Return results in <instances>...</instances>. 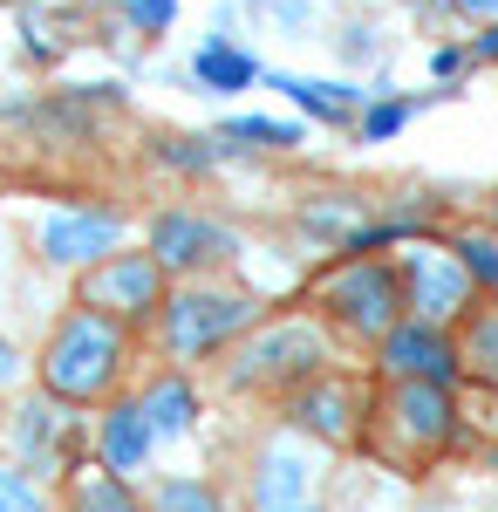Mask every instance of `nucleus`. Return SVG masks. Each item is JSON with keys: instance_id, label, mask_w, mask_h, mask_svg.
Instances as JSON below:
<instances>
[{"instance_id": "nucleus-1", "label": "nucleus", "mask_w": 498, "mask_h": 512, "mask_svg": "<svg viewBox=\"0 0 498 512\" xmlns=\"http://www.w3.org/2000/svg\"><path fill=\"white\" fill-rule=\"evenodd\" d=\"M464 444V417H458V390L444 383H383L376 376V403H369V437L362 451L383 472L417 478L437 458H451Z\"/></svg>"}, {"instance_id": "nucleus-2", "label": "nucleus", "mask_w": 498, "mask_h": 512, "mask_svg": "<svg viewBox=\"0 0 498 512\" xmlns=\"http://www.w3.org/2000/svg\"><path fill=\"white\" fill-rule=\"evenodd\" d=\"M130 335L137 328H123L116 315L89 308V301H69L55 315V328H48V342H41L35 383L69 396V403H82V410L110 403L123 390V369H130Z\"/></svg>"}, {"instance_id": "nucleus-3", "label": "nucleus", "mask_w": 498, "mask_h": 512, "mask_svg": "<svg viewBox=\"0 0 498 512\" xmlns=\"http://www.w3.org/2000/svg\"><path fill=\"white\" fill-rule=\"evenodd\" d=\"M267 321V301H260V287H239V280H171V294H164V308H157V349L171 355V362H219V355L239 342V335H253Z\"/></svg>"}, {"instance_id": "nucleus-4", "label": "nucleus", "mask_w": 498, "mask_h": 512, "mask_svg": "<svg viewBox=\"0 0 498 512\" xmlns=\"http://www.w3.org/2000/svg\"><path fill=\"white\" fill-rule=\"evenodd\" d=\"M335 328L321 315H280V321H260L253 335H239L226 355H219V383L232 396H280L301 390L307 376L335 369Z\"/></svg>"}, {"instance_id": "nucleus-5", "label": "nucleus", "mask_w": 498, "mask_h": 512, "mask_svg": "<svg viewBox=\"0 0 498 512\" xmlns=\"http://www.w3.org/2000/svg\"><path fill=\"white\" fill-rule=\"evenodd\" d=\"M307 301H314V315L328 321L335 335L362 342V349H376L389 328L410 315L403 274H396L389 253H342V260H328L321 274L307 280Z\"/></svg>"}, {"instance_id": "nucleus-6", "label": "nucleus", "mask_w": 498, "mask_h": 512, "mask_svg": "<svg viewBox=\"0 0 498 512\" xmlns=\"http://www.w3.org/2000/svg\"><path fill=\"white\" fill-rule=\"evenodd\" d=\"M0 431H7V451H14L21 472L41 478V485H62L89 458V444H96V410H82V403H69V396L35 383V390L0 417Z\"/></svg>"}, {"instance_id": "nucleus-7", "label": "nucleus", "mask_w": 498, "mask_h": 512, "mask_svg": "<svg viewBox=\"0 0 498 512\" xmlns=\"http://www.w3.org/2000/svg\"><path fill=\"white\" fill-rule=\"evenodd\" d=\"M369 403H376V383H369V376L321 369V376H307L301 390L280 396V424L314 437L321 451H362V437H369Z\"/></svg>"}, {"instance_id": "nucleus-8", "label": "nucleus", "mask_w": 498, "mask_h": 512, "mask_svg": "<svg viewBox=\"0 0 498 512\" xmlns=\"http://www.w3.org/2000/svg\"><path fill=\"white\" fill-rule=\"evenodd\" d=\"M144 246L157 253V267L171 280H198V274H226L246 260V239L232 219H212L198 205H157L144 219Z\"/></svg>"}, {"instance_id": "nucleus-9", "label": "nucleus", "mask_w": 498, "mask_h": 512, "mask_svg": "<svg viewBox=\"0 0 498 512\" xmlns=\"http://www.w3.org/2000/svg\"><path fill=\"white\" fill-rule=\"evenodd\" d=\"M164 294H171V274L157 267L151 246H116L110 260H96L89 274H76V301L116 315L123 328H157Z\"/></svg>"}, {"instance_id": "nucleus-10", "label": "nucleus", "mask_w": 498, "mask_h": 512, "mask_svg": "<svg viewBox=\"0 0 498 512\" xmlns=\"http://www.w3.org/2000/svg\"><path fill=\"white\" fill-rule=\"evenodd\" d=\"M123 239H130V212L123 205H55V212L35 219V260L62 267V274H89Z\"/></svg>"}, {"instance_id": "nucleus-11", "label": "nucleus", "mask_w": 498, "mask_h": 512, "mask_svg": "<svg viewBox=\"0 0 498 512\" xmlns=\"http://www.w3.org/2000/svg\"><path fill=\"white\" fill-rule=\"evenodd\" d=\"M396 274H403V301H410V315L423 321H444V328H458L464 308L485 294L478 280L464 274V260L444 246V239H403L396 246Z\"/></svg>"}, {"instance_id": "nucleus-12", "label": "nucleus", "mask_w": 498, "mask_h": 512, "mask_svg": "<svg viewBox=\"0 0 498 512\" xmlns=\"http://www.w3.org/2000/svg\"><path fill=\"white\" fill-rule=\"evenodd\" d=\"M369 355H376V376H383V383H444V390H458V383H464L458 328H444V321L403 315Z\"/></svg>"}, {"instance_id": "nucleus-13", "label": "nucleus", "mask_w": 498, "mask_h": 512, "mask_svg": "<svg viewBox=\"0 0 498 512\" xmlns=\"http://www.w3.org/2000/svg\"><path fill=\"white\" fill-rule=\"evenodd\" d=\"M314 478H321V444L301 431H273L253 451V472H246V512H294L314 499Z\"/></svg>"}, {"instance_id": "nucleus-14", "label": "nucleus", "mask_w": 498, "mask_h": 512, "mask_svg": "<svg viewBox=\"0 0 498 512\" xmlns=\"http://www.w3.org/2000/svg\"><path fill=\"white\" fill-rule=\"evenodd\" d=\"M164 451L151 431V410H144V396L116 390L110 403H96V444H89V458H103L110 472H151V458Z\"/></svg>"}, {"instance_id": "nucleus-15", "label": "nucleus", "mask_w": 498, "mask_h": 512, "mask_svg": "<svg viewBox=\"0 0 498 512\" xmlns=\"http://www.w3.org/2000/svg\"><path fill=\"white\" fill-rule=\"evenodd\" d=\"M137 396H144V410H151L157 444H185V437H198V424H205V390H198V376L185 369V362L144 376Z\"/></svg>"}, {"instance_id": "nucleus-16", "label": "nucleus", "mask_w": 498, "mask_h": 512, "mask_svg": "<svg viewBox=\"0 0 498 512\" xmlns=\"http://www.w3.org/2000/svg\"><path fill=\"white\" fill-rule=\"evenodd\" d=\"M267 89H280L294 110L321 123V130H355L362 117V103H369V89L348 76H294V69H267Z\"/></svg>"}, {"instance_id": "nucleus-17", "label": "nucleus", "mask_w": 498, "mask_h": 512, "mask_svg": "<svg viewBox=\"0 0 498 512\" xmlns=\"http://www.w3.org/2000/svg\"><path fill=\"white\" fill-rule=\"evenodd\" d=\"M260 76H267V69H260V55H253L239 35H205L192 48V69H185V82H192L198 96H219V103L246 96Z\"/></svg>"}, {"instance_id": "nucleus-18", "label": "nucleus", "mask_w": 498, "mask_h": 512, "mask_svg": "<svg viewBox=\"0 0 498 512\" xmlns=\"http://www.w3.org/2000/svg\"><path fill=\"white\" fill-rule=\"evenodd\" d=\"M62 512H151V499L137 492L130 472H110L103 458H82L62 478Z\"/></svg>"}, {"instance_id": "nucleus-19", "label": "nucleus", "mask_w": 498, "mask_h": 512, "mask_svg": "<svg viewBox=\"0 0 498 512\" xmlns=\"http://www.w3.org/2000/svg\"><path fill=\"white\" fill-rule=\"evenodd\" d=\"M362 219H369V205L355 192H328V198H307L301 212H294V233H301L307 253H328V260H335Z\"/></svg>"}, {"instance_id": "nucleus-20", "label": "nucleus", "mask_w": 498, "mask_h": 512, "mask_svg": "<svg viewBox=\"0 0 498 512\" xmlns=\"http://www.w3.org/2000/svg\"><path fill=\"white\" fill-rule=\"evenodd\" d=\"M239 158H246V151H239L232 137H219V130H205V137H192V130L151 137V164L178 171V178H212V171H226V164H239Z\"/></svg>"}, {"instance_id": "nucleus-21", "label": "nucleus", "mask_w": 498, "mask_h": 512, "mask_svg": "<svg viewBox=\"0 0 498 512\" xmlns=\"http://www.w3.org/2000/svg\"><path fill=\"white\" fill-rule=\"evenodd\" d=\"M21 123H35V130L48 137V144H89V137L103 130V110H96V103H82L76 89L62 82V89H48V96H35Z\"/></svg>"}, {"instance_id": "nucleus-22", "label": "nucleus", "mask_w": 498, "mask_h": 512, "mask_svg": "<svg viewBox=\"0 0 498 512\" xmlns=\"http://www.w3.org/2000/svg\"><path fill=\"white\" fill-rule=\"evenodd\" d=\"M458 349H464V376L498 390V294H478L458 321Z\"/></svg>"}, {"instance_id": "nucleus-23", "label": "nucleus", "mask_w": 498, "mask_h": 512, "mask_svg": "<svg viewBox=\"0 0 498 512\" xmlns=\"http://www.w3.org/2000/svg\"><path fill=\"white\" fill-rule=\"evenodd\" d=\"M444 96H458V89H430V96H403V89H383V96H369L362 103V117H355V137L362 144H396L410 123H417L423 103H444Z\"/></svg>"}, {"instance_id": "nucleus-24", "label": "nucleus", "mask_w": 498, "mask_h": 512, "mask_svg": "<svg viewBox=\"0 0 498 512\" xmlns=\"http://www.w3.org/2000/svg\"><path fill=\"white\" fill-rule=\"evenodd\" d=\"M219 137H232L246 158H287V151L307 144V123H294V117H226Z\"/></svg>"}, {"instance_id": "nucleus-25", "label": "nucleus", "mask_w": 498, "mask_h": 512, "mask_svg": "<svg viewBox=\"0 0 498 512\" xmlns=\"http://www.w3.org/2000/svg\"><path fill=\"white\" fill-rule=\"evenodd\" d=\"M151 512H232V506L205 472H164L151 485Z\"/></svg>"}, {"instance_id": "nucleus-26", "label": "nucleus", "mask_w": 498, "mask_h": 512, "mask_svg": "<svg viewBox=\"0 0 498 512\" xmlns=\"http://www.w3.org/2000/svg\"><path fill=\"white\" fill-rule=\"evenodd\" d=\"M444 246L464 260V274L478 280L485 294H498V233H485V226H458V233H444Z\"/></svg>"}, {"instance_id": "nucleus-27", "label": "nucleus", "mask_w": 498, "mask_h": 512, "mask_svg": "<svg viewBox=\"0 0 498 512\" xmlns=\"http://www.w3.org/2000/svg\"><path fill=\"white\" fill-rule=\"evenodd\" d=\"M458 417H464V437H478L485 451H498V390L492 383H458Z\"/></svg>"}, {"instance_id": "nucleus-28", "label": "nucleus", "mask_w": 498, "mask_h": 512, "mask_svg": "<svg viewBox=\"0 0 498 512\" xmlns=\"http://www.w3.org/2000/svg\"><path fill=\"white\" fill-rule=\"evenodd\" d=\"M0 512H55V506H48L41 478H28L21 465H0Z\"/></svg>"}, {"instance_id": "nucleus-29", "label": "nucleus", "mask_w": 498, "mask_h": 512, "mask_svg": "<svg viewBox=\"0 0 498 512\" xmlns=\"http://www.w3.org/2000/svg\"><path fill=\"white\" fill-rule=\"evenodd\" d=\"M21 55H28V62H48V69L69 55V41H55L48 28H41V0H28V7H21Z\"/></svg>"}, {"instance_id": "nucleus-30", "label": "nucleus", "mask_w": 498, "mask_h": 512, "mask_svg": "<svg viewBox=\"0 0 498 512\" xmlns=\"http://www.w3.org/2000/svg\"><path fill=\"white\" fill-rule=\"evenodd\" d=\"M471 69H478L471 62V41H430V76H437V89H458Z\"/></svg>"}, {"instance_id": "nucleus-31", "label": "nucleus", "mask_w": 498, "mask_h": 512, "mask_svg": "<svg viewBox=\"0 0 498 512\" xmlns=\"http://www.w3.org/2000/svg\"><path fill=\"white\" fill-rule=\"evenodd\" d=\"M178 7L185 0H123V21H130V35H171Z\"/></svg>"}, {"instance_id": "nucleus-32", "label": "nucleus", "mask_w": 498, "mask_h": 512, "mask_svg": "<svg viewBox=\"0 0 498 512\" xmlns=\"http://www.w3.org/2000/svg\"><path fill=\"white\" fill-rule=\"evenodd\" d=\"M314 7H321V0H260V14H267V21L280 28V35H307Z\"/></svg>"}, {"instance_id": "nucleus-33", "label": "nucleus", "mask_w": 498, "mask_h": 512, "mask_svg": "<svg viewBox=\"0 0 498 512\" xmlns=\"http://www.w3.org/2000/svg\"><path fill=\"white\" fill-rule=\"evenodd\" d=\"M335 48H342V62H376V55H383V35H376L369 21H348L342 35H335Z\"/></svg>"}, {"instance_id": "nucleus-34", "label": "nucleus", "mask_w": 498, "mask_h": 512, "mask_svg": "<svg viewBox=\"0 0 498 512\" xmlns=\"http://www.w3.org/2000/svg\"><path fill=\"white\" fill-rule=\"evenodd\" d=\"M464 41H471V62H478V69H498V21H478Z\"/></svg>"}, {"instance_id": "nucleus-35", "label": "nucleus", "mask_w": 498, "mask_h": 512, "mask_svg": "<svg viewBox=\"0 0 498 512\" xmlns=\"http://www.w3.org/2000/svg\"><path fill=\"white\" fill-rule=\"evenodd\" d=\"M444 7H451L458 21H471V28H478V21H498V0H444Z\"/></svg>"}, {"instance_id": "nucleus-36", "label": "nucleus", "mask_w": 498, "mask_h": 512, "mask_svg": "<svg viewBox=\"0 0 498 512\" xmlns=\"http://www.w3.org/2000/svg\"><path fill=\"white\" fill-rule=\"evenodd\" d=\"M14 383H21V349L0 335V390H14Z\"/></svg>"}, {"instance_id": "nucleus-37", "label": "nucleus", "mask_w": 498, "mask_h": 512, "mask_svg": "<svg viewBox=\"0 0 498 512\" xmlns=\"http://www.w3.org/2000/svg\"><path fill=\"white\" fill-rule=\"evenodd\" d=\"M28 117V96H0V123H21Z\"/></svg>"}, {"instance_id": "nucleus-38", "label": "nucleus", "mask_w": 498, "mask_h": 512, "mask_svg": "<svg viewBox=\"0 0 498 512\" xmlns=\"http://www.w3.org/2000/svg\"><path fill=\"white\" fill-rule=\"evenodd\" d=\"M41 7H82V0H41Z\"/></svg>"}, {"instance_id": "nucleus-39", "label": "nucleus", "mask_w": 498, "mask_h": 512, "mask_svg": "<svg viewBox=\"0 0 498 512\" xmlns=\"http://www.w3.org/2000/svg\"><path fill=\"white\" fill-rule=\"evenodd\" d=\"M294 512H328V506H314V499H307V506H294Z\"/></svg>"}, {"instance_id": "nucleus-40", "label": "nucleus", "mask_w": 498, "mask_h": 512, "mask_svg": "<svg viewBox=\"0 0 498 512\" xmlns=\"http://www.w3.org/2000/svg\"><path fill=\"white\" fill-rule=\"evenodd\" d=\"M492 226H498V192H492Z\"/></svg>"}]
</instances>
